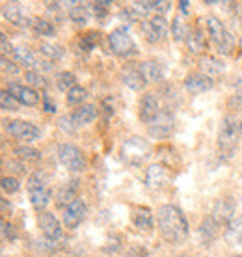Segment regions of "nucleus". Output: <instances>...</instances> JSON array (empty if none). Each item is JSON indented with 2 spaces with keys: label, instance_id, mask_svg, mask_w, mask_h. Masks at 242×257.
<instances>
[{
  "label": "nucleus",
  "instance_id": "nucleus-13",
  "mask_svg": "<svg viewBox=\"0 0 242 257\" xmlns=\"http://www.w3.org/2000/svg\"><path fill=\"white\" fill-rule=\"evenodd\" d=\"M86 214H88V205H86V201L80 199V198H77L64 211L62 222H64V225L67 227V229H75V227H78V225L84 222Z\"/></svg>",
  "mask_w": 242,
  "mask_h": 257
},
{
  "label": "nucleus",
  "instance_id": "nucleus-30",
  "mask_svg": "<svg viewBox=\"0 0 242 257\" xmlns=\"http://www.w3.org/2000/svg\"><path fill=\"white\" fill-rule=\"evenodd\" d=\"M186 45H188V49H190L192 52H203L205 45H207L203 32H201L199 28H194V30H190L188 38H186Z\"/></svg>",
  "mask_w": 242,
  "mask_h": 257
},
{
  "label": "nucleus",
  "instance_id": "nucleus-31",
  "mask_svg": "<svg viewBox=\"0 0 242 257\" xmlns=\"http://www.w3.org/2000/svg\"><path fill=\"white\" fill-rule=\"evenodd\" d=\"M13 155L21 159V161H38L41 153H39L38 149L32 148V146H28V144H23V146H17V148H13Z\"/></svg>",
  "mask_w": 242,
  "mask_h": 257
},
{
  "label": "nucleus",
  "instance_id": "nucleus-29",
  "mask_svg": "<svg viewBox=\"0 0 242 257\" xmlns=\"http://www.w3.org/2000/svg\"><path fill=\"white\" fill-rule=\"evenodd\" d=\"M88 17H89V12L88 8L80 4V2H71V8H69V19L75 23V25H86L88 23Z\"/></svg>",
  "mask_w": 242,
  "mask_h": 257
},
{
  "label": "nucleus",
  "instance_id": "nucleus-4",
  "mask_svg": "<svg viewBox=\"0 0 242 257\" xmlns=\"http://www.w3.org/2000/svg\"><path fill=\"white\" fill-rule=\"evenodd\" d=\"M149 151H151V146L146 138L142 136H131L127 140L121 144L119 155L121 161L125 164H131V166H140L142 162L149 157Z\"/></svg>",
  "mask_w": 242,
  "mask_h": 257
},
{
  "label": "nucleus",
  "instance_id": "nucleus-32",
  "mask_svg": "<svg viewBox=\"0 0 242 257\" xmlns=\"http://www.w3.org/2000/svg\"><path fill=\"white\" fill-rule=\"evenodd\" d=\"M86 99H88V90L82 86H75L73 90L67 91V104L69 106H82Z\"/></svg>",
  "mask_w": 242,
  "mask_h": 257
},
{
  "label": "nucleus",
  "instance_id": "nucleus-10",
  "mask_svg": "<svg viewBox=\"0 0 242 257\" xmlns=\"http://www.w3.org/2000/svg\"><path fill=\"white\" fill-rule=\"evenodd\" d=\"M172 26L168 25V21L162 15H153L151 19L142 21V30L149 43H159L168 36Z\"/></svg>",
  "mask_w": 242,
  "mask_h": 257
},
{
  "label": "nucleus",
  "instance_id": "nucleus-22",
  "mask_svg": "<svg viewBox=\"0 0 242 257\" xmlns=\"http://www.w3.org/2000/svg\"><path fill=\"white\" fill-rule=\"evenodd\" d=\"M225 71V64L218 56H212V54H203L199 58V73L207 75L209 78H214L218 75H222Z\"/></svg>",
  "mask_w": 242,
  "mask_h": 257
},
{
  "label": "nucleus",
  "instance_id": "nucleus-40",
  "mask_svg": "<svg viewBox=\"0 0 242 257\" xmlns=\"http://www.w3.org/2000/svg\"><path fill=\"white\" fill-rule=\"evenodd\" d=\"M21 188V183L17 177H13V175H6V177H2V190L6 194H15L19 192Z\"/></svg>",
  "mask_w": 242,
  "mask_h": 257
},
{
  "label": "nucleus",
  "instance_id": "nucleus-46",
  "mask_svg": "<svg viewBox=\"0 0 242 257\" xmlns=\"http://www.w3.org/2000/svg\"><path fill=\"white\" fill-rule=\"evenodd\" d=\"M2 235H4V238H15V231H13V225L12 224H8L6 220H2Z\"/></svg>",
  "mask_w": 242,
  "mask_h": 257
},
{
  "label": "nucleus",
  "instance_id": "nucleus-19",
  "mask_svg": "<svg viewBox=\"0 0 242 257\" xmlns=\"http://www.w3.org/2000/svg\"><path fill=\"white\" fill-rule=\"evenodd\" d=\"M185 90L188 93H194V95H198V93H203V91H209L212 86H214V80L209 78L207 75L203 73H190V75H186L185 77Z\"/></svg>",
  "mask_w": 242,
  "mask_h": 257
},
{
  "label": "nucleus",
  "instance_id": "nucleus-43",
  "mask_svg": "<svg viewBox=\"0 0 242 257\" xmlns=\"http://www.w3.org/2000/svg\"><path fill=\"white\" fill-rule=\"evenodd\" d=\"M172 6V2H166V0H160V2H151V10L157 12V15H162L164 17V13L170 10Z\"/></svg>",
  "mask_w": 242,
  "mask_h": 257
},
{
  "label": "nucleus",
  "instance_id": "nucleus-18",
  "mask_svg": "<svg viewBox=\"0 0 242 257\" xmlns=\"http://www.w3.org/2000/svg\"><path fill=\"white\" fill-rule=\"evenodd\" d=\"M131 222L138 231H151L155 225V214L149 207H133Z\"/></svg>",
  "mask_w": 242,
  "mask_h": 257
},
{
  "label": "nucleus",
  "instance_id": "nucleus-12",
  "mask_svg": "<svg viewBox=\"0 0 242 257\" xmlns=\"http://www.w3.org/2000/svg\"><path fill=\"white\" fill-rule=\"evenodd\" d=\"M8 91H10L23 106H36V104H39L41 97H43V95H39L38 90L30 88L28 84H21V82H10L8 84Z\"/></svg>",
  "mask_w": 242,
  "mask_h": 257
},
{
  "label": "nucleus",
  "instance_id": "nucleus-20",
  "mask_svg": "<svg viewBox=\"0 0 242 257\" xmlns=\"http://www.w3.org/2000/svg\"><path fill=\"white\" fill-rule=\"evenodd\" d=\"M140 71L147 82H162L166 77V67L159 60H144L140 64Z\"/></svg>",
  "mask_w": 242,
  "mask_h": 257
},
{
  "label": "nucleus",
  "instance_id": "nucleus-28",
  "mask_svg": "<svg viewBox=\"0 0 242 257\" xmlns=\"http://www.w3.org/2000/svg\"><path fill=\"white\" fill-rule=\"evenodd\" d=\"M39 54H41L45 60L54 62V60L62 58L65 54V51H64V47L56 45V43H41V45H39Z\"/></svg>",
  "mask_w": 242,
  "mask_h": 257
},
{
  "label": "nucleus",
  "instance_id": "nucleus-41",
  "mask_svg": "<svg viewBox=\"0 0 242 257\" xmlns=\"http://www.w3.org/2000/svg\"><path fill=\"white\" fill-rule=\"evenodd\" d=\"M0 45H2V56H6V58H8V54H10V56H13L15 47L10 43V39H8V36L4 32L0 34Z\"/></svg>",
  "mask_w": 242,
  "mask_h": 257
},
{
  "label": "nucleus",
  "instance_id": "nucleus-35",
  "mask_svg": "<svg viewBox=\"0 0 242 257\" xmlns=\"http://www.w3.org/2000/svg\"><path fill=\"white\" fill-rule=\"evenodd\" d=\"M78 45H80V49H82L84 52L93 51V49L99 45V34H97L95 30H91V32H86L82 38L78 39Z\"/></svg>",
  "mask_w": 242,
  "mask_h": 257
},
{
  "label": "nucleus",
  "instance_id": "nucleus-26",
  "mask_svg": "<svg viewBox=\"0 0 242 257\" xmlns=\"http://www.w3.org/2000/svg\"><path fill=\"white\" fill-rule=\"evenodd\" d=\"M223 238H225L229 244H238V242H242V214L236 216V218H233V222L227 225V229L223 233Z\"/></svg>",
  "mask_w": 242,
  "mask_h": 257
},
{
  "label": "nucleus",
  "instance_id": "nucleus-9",
  "mask_svg": "<svg viewBox=\"0 0 242 257\" xmlns=\"http://www.w3.org/2000/svg\"><path fill=\"white\" fill-rule=\"evenodd\" d=\"M175 128V117L170 110H160V114L151 123H147V133L157 140L170 138Z\"/></svg>",
  "mask_w": 242,
  "mask_h": 257
},
{
  "label": "nucleus",
  "instance_id": "nucleus-3",
  "mask_svg": "<svg viewBox=\"0 0 242 257\" xmlns=\"http://www.w3.org/2000/svg\"><path fill=\"white\" fill-rule=\"evenodd\" d=\"M205 28H207L210 41L216 45L220 54H231L233 52V49H235V36L225 28V25L218 17L209 15L205 19Z\"/></svg>",
  "mask_w": 242,
  "mask_h": 257
},
{
  "label": "nucleus",
  "instance_id": "nucleus-51",
  "mask_svg": "<svg viewBox=\"0 0 242 257\" xmlns=\"http://www.w3.org/2000/svg\"><path fill=\"white\" fill-rule=\"evenodd\" d=\"M240 136H242V121H240Z\"/></svg>",
  "mask_w": 242,
  "mask_h": 257
},
{
  "label": "nucleus",
  "instance_id": "nucleus-1",
  "mask_svg": "<svg viewBox=\"0 0 242 257\" xmlns=\"http://www.w3.org/2000/svg\"><path fill=\"white\" fill-rule=\"evenodd\" d=\"M157 224H159L160 235L168 244H183L190 235V225H188L185 212L181 211L177 205H172V203L159 207Z\"/></svg>",
  "mask_w": 242,
  "mask_h": 257
},
{
  "label": "nucleus",
  "instance_id": "nucleus-21",
  "mask_svg": "<svg viewBox=\"0 0 242 257\" xmlns=\"http://www.w3.org/2000/svg\"><path fill=\"white\" fill-rule=\"evenodd\" d=\"M97 114H99V110H97L95 104H82V106H78L77 110L71 112L69 119L73 121L75 127H82V125H88V123L95 121Z\"/></svg>",
  "mask_w": 242,
  "mask_h": 257
},
{
  "label": "nucleus",
  "instance_id": "nucleus-17",
  "mask_svg": "<svg viewBox=\"0 0 242 257\" xmlns=\"http://www.w3.org/2000/svg\"><path fill=\"white\" fill-rule=\"evenodd\" d=\"M121 80H123L125 86H129V88L134 91H142L147 84V80L144 78V75H142L140 65H133V64L125 65V67L121 69Z\"/></svg>",
  "mask_w": 242,
  "mask_h": 257
},
{
  "label": "nucleus",
  "instance_id": "nucleus-44",
  "mask_svg": "<svg viewBox=\"0 0 242 257\" xmlns=\"http://www.w3.org/2000/svg\"><path fill=\"white\" fill-rule=\"evenodd\" d=\"M2 71H4V73H10V75H17V73H19V67L15 65V62H10L6 56H2Z\"/></svg>",
  "mask_w": 242,
  "mask_h": 257
},
{
  "label": "nucleus",
  "instance_id": "nucleus-6",
  "mask_svg": "<svg viewBox=\"0 0 242 257\" xmlns=\"http://www.w3.org/2000/svg\"><path fill=\"white\" fill-rule=\"evenodd\" d=\"M240 135V121L233 114H227L218 128V148L222 153H231L236 148V138Z\"/></svg>",
  "mask_w": 242,
  "mask_h": 257
},
{
  "label": "nucleus",
  "instance_id": "nucleus-25",
  "mask_svg": "<svg viewBox=\"0 0 242 257\" xmlns=\"http://www.w3.org/2000/svg\"><path fill=\"white\" fill-rule=\"evenodd\" d=\"M13 62L21 67H36L38 65V58L34 54L32 49H28L26 45H17L13 51Z\"/></svg>",
  "mask_w": 242,
  "mask_h": 257
},
{
  "label": "nucleus",
  "instance_id": "nucleus-16",
  "mask_svg": "<svg viewBox=\"0 0 242 257\" xmlns=\"http://www.w3.org/2000/svg\"><path fill=\"white\" fill-rule=\"evenodd\" d=\"M160 114V103H159V97L155 93H144L138 103V116L144 123H151L155 117Z\"/></svg>",
  "mask_w": 242,
  "mask_h": 257
},
{
  "label": "nucleus",
  "instance_id": "nucleus-11",
  "mask_svg": "<svg viewBox=\"0 0 242 257\" xmlns=\"http://www.w3.org/2000/svg\"><path fill=\"white\" fill-rule=\"evenodd\" d=\"M38 224L41 227V233H43V237L47 240H51V242H56L62 238V224H60V220L52 214V212L45 211V212H39L38 214Z\"/></svg>",
  "mask_w": 242,
  "mask_h": 257
},
{
  "label": "nucleus",
  "instance_id": "nucleus-42",
  "mask_svg": "<svg viewBox=\"0 0 242 257\" xmlns=\"http://www.w3.org/2000/svg\"><path fill=\"white\" fill-rule=\"evenodd\" d=\"M41 103H43V110L47 112V114H54V112H56V103L52 101V97L49 95V93H43Z\"/></svg>",
  "mask_w": 242,
  "mask_h": 257
},
{
  "label": "nucleus",
  "instance_id": "nucleus-7",
  "mask_svg": "<svg viewBox=\"0 0 242 257\" xmlns=\"http://www.w3.org/2000/svg\"><path fill=\"white\" fill-rule=\"evenodd\" d=\"M58 161L69 172H82L86 168V155L75 144H62L58 148Z\"/></svg>",
  "mask_w": 242,
  "mask_h": 257
},
{
  "label": "nucleus",
  "instance_id": "nucleus-5",
  "mask_svg": "<svg viewBox=\"0 0 242 257\" xmlns=\"http://www.w3.org/2000/svg\"><path fill=\"white\" fill-rule=\"evenodd\" d=\"M108 47L115 56H121V58H131L138 54V45L127 26H117L108 34Z\"/></svg>",
  "mask_w": 242,
  "mask_h": 257
},
{
  "label": "nucleus",
  "instance_id": "nucleus-39",
  "mask_svg": "<svg viewBox=\"0 0 242 257\" xmlns=\"http://www.w3.org/2000/svg\"><path fill=\"white\" fill-rule=\"evenodd\" d=\"M25 80H26V84L30 86V88H47V82H45V78H43V75H39L38 71H26L25 73Z\"/></svg>",
  "mask_w": 242,
  "mask_h": 257
},
{
  "label": "nucleus",
  "instance_id": "nucleus-34",
  "mask_svg": "<svg viewBox=\"0 0 242 257\" xmlns=\"http://www.w3.org/2000/svg\"><path fill=\"white\" fill-rule=\"evenodd\" d=\"M220 227V225L214 222V220L210 218V216H207V218L201 222V225H199V233H201V237H203V240H207V242H210L212 238L216 237V229Z\"/></svg>",
  "mask_w": 242,
  "mask_h": 257
},
{
  "label": "nucleus",
  "instance_id": "nucleus-15",
  "mask_svg": "<svg viewBox=\"0 0 242 257\" xmlns=\"http://www.w3.org/2000/svg\"><path fill=\"white\" fill-rule=\"evenodd\" d=\"M233 214H235V201H231L229 198H222L216 199V203L212 205L210 218L218 225H229L233 222Z\"/></svg>",
  "mask_w": 242,
  "mask_h": 257
},
{
  "label": "nucleus",
  "instance_id": "nucleus-36",
  "mask_svg": "<svg viewBox=\"0 0 242 257\" xmlns=\"http://www.w3.org/2000/svg\"><path fill=\"white\" fill-rule=\"evenodd\" d=\"M32 26H34V30H36L39 36H43V38L54 36V25H52L49 19H34Z\"/></svg>",
  "mask_w": 242,
  "mask_h": 257
},
{
  "label": "nucleus",
  "instance_id": "nucleus-48",
  "mask_svg": "<svg viewBox=\"0 0 242 257\" xmlns=\"http://www.w3.org/2000/svg\"><path fill=\"white\" fill-rule=\"evenodd\" d=\"M179 6H181V12L183 13L190 12V2H186V0H181V2H179Z\"/></svg>",
  "mask_w": 242,
  "mask_h": 257
},
{
  "label": "nucleus",
  "instance_id": "nucleus-24",
  "mask_svg": "<svg viewBox=\"0 0 242 257\" xmlns=\"http://www.w3.org/2000/svg\"><path fill=\"white\" fill-rule=\"evenodd\" d=\"M2 17L10 23V25H15V26H28V19H26L23 12H21L19 4H15V2H6L4 6H2Z\"/></svg>",
  "mask_w": 242,
  "mask_h": 257
},
{
  "label": "nucleus",
  "instance_id": "nucleus-49",
  "mask_svg": "<svg viewBox=\"0 0 242 257\" xmlns=\"http://www.w3.org/2000/svg\"><path fill=\"white\" fill-rule=\"evenodd\" d=\"M229 257H242V251L240 253H233V255H229Z\"/></svg>",
  "mask_w": 242,
  "mask_h": 257
},
{
  "label": "nucleus",
  "instance_id": "nucleus-33",
  "mask_svg": "<svg viewBox=\"0 0 242 257\" xmlns=\"http://www.w3.org/2000/svg\"><path fill=\"white\" fill-rule=\"evenodd\" d=\"M56 86L60 88L62 91H67L73 90L75 86H78L77 84V77L73 75V73H69V71H64V73H58V77H56Z\"/></svg>",
  "mask_w": 242,
  "mask_h": 257
},
{
  "label": "nucleus",
  "instance_id": "nucleus-45",
  "mask_svg": "<svg viewBox=\"0 0 242 257\" xmlns=\"http://www.w3.org/2000/svg\"><path fill=\"white\" fill-rule=\"evenodd\" d=\"M229 106L235 110H242V88L235 91V95L229 99Z\"/></svg>",
  "mask_w": 242,
  "mask_h": 257
},
{
  "label": "nucleus",
  "instance_id": "nucleus-14",
  "mask_svg": "<svg viewBox=\"0 0 242 257\" xmlns=\"http://www.w3.org/2000/svg\"><path fill=\"white\" fill-rule=\"evenodd\" d=\"M170 179V170L164 166V164H149L146 170V175H144V183H146L147 188L151 190H157V188H162Z\"/></svg>",
  "mask_w": 242,
  "mask_h": 257
},
{
  "label": "nucleus",
  "instance_id": "nucleus-38",
  "mask_svg": "<svg viewBox=\"0 0 242 257\" xmlns=\"http://www.w3.org/2000/svg\"><path fill=\"white\" fill-rule=\"evenodd\" d=\"M110 6H112V2H91V12H93V17L97 21H102L108 17L110 13Z\"/></svg>",
  "mask_w": 242,
  "mask_h": 257
},
{
  "label": "nucleus",
  "instance_id": "nucleus-50",
  "mask_svg": "<svg viewBox=\"0 0 242 257\" xmlns=\"http://www.w3.org/2000/svg\"><path fill=\"white\" fill-rule=\"evenodd\" d=\"M238 45H240V49H242V38H240V41H238Z\"/></svg>",
  "mask_w": 242,
  "mask_h": 257
},
{
  "label": "nucleus",
  "instance_id": "nucleus-37",
  "mask_svg": "<svg viewBox=\"0 0 242 257\" xmlns=\"http://www.w3.org/2000/svg\"><path fill=\"white\" fill-rule=\"evenodd\" d=\"M0 106H2V110H6V112H17L21 103L10 93V91L4 90L2 93H0Z\"/></svg>",
  "mask_w": 242,
  "mask_h": 257
},
{
  "label": "nucleus",
  "instance_id": "nucleus-2",
  "mask_svg": "<svg viewBox=\"0 0 242 257\" xmlns=\"http://www.w3.org/2000/svg\"><path fill=\"white\" fill-rule=\"evenodd\" d=\"M26 190H28V198L34 209L38 212H45L52 199V188L49 185L47 175L43 172H34L26 181Z\"/></svg>",
  "mask_w": 242,
  "mask_h": 257
},
{
  "label": "nucleus",
  "instance_id": "nucleus-23",
  "mask_svg": "<svg viewBox=\"0 0 242 257\" xmlns=\"http://www.w3.org/2000/svg\"><path fill=\"white\" fill-rule=\"evenodd\" d=\"M77 192H78L77 181H71V183H65V185H62V187H60V190H58V194H56V205L62 207V209L65 211V209H67V207H69L71 203L78 198Z\"/></svg>",
  "mask_w": 242,
  "mask_h": 257
},
{
  "label": "nucleus",
  "instance_id": "nucleus-8",
  "mask_svg": "<svg viewBox=\"0 0 242 257\" xmlns=\"http://www.w3.org/2000/svg\"><path fill=\"white\" fill-rule=\"evenodd\" d=\"M6 133L13 136L15 140L28 144V142L38 140L41 136V128L30 121H25V119H12V121H6Z\"/></svg>",
  "mask_w": 242,
  "mask_h": 257
},
{
  "label": "nucleus",
  "instance_id": "nucleus-47",
  "mask_svg": "<svg viewBox=\"0 0 242 257\" xmlns=\"http://www.w3.org/2000/svg\"><path fill=\"white\" fill-rule=\"evenodd\" d=\"M4 166H10V168H13V172H17V174H23L25 172V166L21 164V162H15V161H4Z\"/></svg>",
  "mask_w": 242,
  "mask_h": 257
},
{
  "label": "nucleus",
  "instance_id": "nucleus-27",
  "mask_svg": "<svg viewBox=\"0 0 242 257\" xmlns=\"http://www.w3.org/2000/svg\"><path fill=\"white\" fill-rule=\"evenodd\" d=\"M170 32H172V38L175 39V41H186L188 34H190V26H188V23H186L181 15H177V17H173Z\"/></svg>",
  "mask_w": 242,
  "mask_h": 257
}]
</instances>
